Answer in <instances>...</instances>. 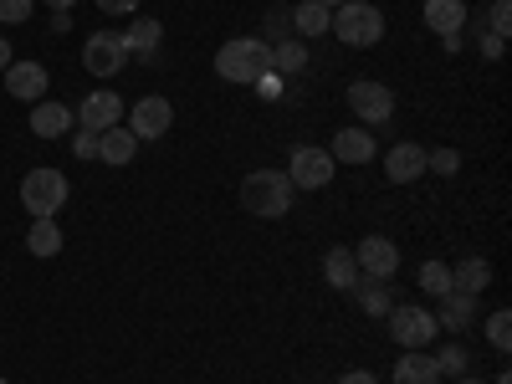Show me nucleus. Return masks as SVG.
Here are the masks:
<instances>
[{"label": "nucleus", "mask_w": 512, "mask_h": 384, "mask_svg": "<svg viewBox=\"0 0 512 384\" xmlns=\"http://www.w3.org/2000/svg\"><path fill=\"white\" fill-rule=\"evenodd\" d=\"M297 200L292 180H287V169H251V175L241 180V210L256 221H277L287 216Z\"/></svg>", "instance_id": "1"}, {"label": "nucleus", "mask_w": 512, "mask_h": 384, "mask_svg": "<svg viewBox=\"0 0 512 384\" xmlns=\"http://www.w3.org/2000/svg\"><path fill=\"white\" fill-rule=\"evenodd\" d=\"M267 72H272V41H262V36H236L216 52V77H226V82L256 88Z\"/></svg>", "instance_id": "2"}, {"label": "nucleus", "mask_w": 512, "mask_h": 384, "mask_svg": "<svg viewBox=\"0 0 512 384\" xmlns=\"http://www.w3.org/2000/svg\"><path fill=\"white\" fill-rule=\"evenodd\" d=\"M328 31L344 41V47L369 52V47H379V41H384V11L369 6V0H344V6L333 11V26Z\"/></svg>", "instance_id": "3"}, {"label": "nucleus", "mask_w": 512, "mask_h": 384, "mask_svg": "<svg viewBox=\"0 0 512 384\" xmlns=\"http://www.w3.org/2000/svg\"><path fill=\"white\" fill-rule=\"evenodd\" d=\"M21 205L31 210V221H52L67 205V175L62 169H31L21 180Z\"/></svg>", "instance_id": "4"}, {"label": "nucleus", "mask_w": 512, "mask_h": 384, "mask_svg": "<svg viewBox=\"0 0 512 384\" xmlns=\"http://www.w3.org/2000/svg\"><path fill=\"white\" fill-rule=\"evenodd\" d=\"M390 318V338L400 349H431L436 344V318H431V308H420V303H400V308H390L384 313Z\"/></svg>", "instance_id": "5"}, {"label": "nucleus", "mask_w": 512, "mask_h": 384, "mask_svg": "<svg viewBox=\"0 0 512 384\" xmlns=\"http://www.w3.org/2000/svg\"><path fill=\"white\" fill-rule=\"evenodd\" d=\"M333 154L328 149H318V144H297L292 149V159H287V180H292V190H328L333 185Z\"/></svg>", "instance_id": "6"}, {"label": "nucleus", "mask_w": 512, "mask_h": 384, "mask_svg": "<svg viewBox=\"0 0 512 384\" xmlns=\"http://www.w3.org/2000/svg\"><path fill=\"white\" fill-rule=\"evenodd\" d=\"M82 67H88L93 77H118L128 67V52H123V36L118 31H93L88 41H82Z\"/></svg>", "instance_id": "7"}, {"label": "nucleus", "mask_w": 512, "mask_h": 384, "mask_svg": "<svg viewBox=\"0 0 512 384\" xmlns=\"http://www.w3.org/2000/svg\"><path fill=\"white\" fill-rule=\"evenodd\" d=\"M128 108H123V98L113 93V88H98V93H88L77 103V113H72V123L77 128H88V134H108V128H118V118H123Z\"/></svg>", "instance_id": "8"}, {"label": "nucleus", "mask_w": 512, "mask_h": 384, "mask_svg": "<svg viewBox=\"0 0 512 384\" xmlns=\"http://www.w3.org/2000/svg\"><path fill=\"white\" fill-rule=\"evenodd\" d=\"M169 123H175V103L159 98V93H149V98H139L134 108H128V134L134 139H164Z\"/></svg>", "instance_id": "9"}, {"label": "nucleus", "mask_w": 512, "mask_h": 384, "mask_svg": "<svg viewBox=\"0 0 512 384\" xmlns=\"http://www.w3.org/2000/svg\"><path fill=\"white\" fill-rule=\"evenodd\" d=\"M354 262H359V272H364V277L390 282V277L400 272V246H395L390 236H364V241H359V251H354Z\"/></svg>", "instance_id": "10"}, {"label": "nucleus", "mask_w": 512, "mask_h": 384, "mask_svg": "<svg viewBox=\"0 0 512 384\" xmlns=\"http://www.w3.org/2000/svg\"><path fill=\"white\" fill-rule=\"evenodd\" d=\"M349 108L364 123H384V118L395 113V93L384 88V82H354V88H349Z\"/></svg>", "instance_id": "11"}, {"label": "nucleus", "mask_w": 512, "mask_h": 384, "mask_svg": "<svg viewBox=\"0 0 512 384\" xmlns=\"http://www.w3.org/2000/svg\"><path fill=\"white\" fill-rule=\"evenodd\" d=\"M47 67H41V62H11L6 67V93L11 98H21V103H41V98H47Z\"/></svg>", "instance_id": "12"}, {"label": "nucleus", "mask_w": 512, "mask_h": 384, "mask_svg": "<svg viewBox=\"0 0 512 384\" xmlns=\"http://www.w3.org/2000/svg\"><path fill=\"white\" fill-rule=\"evenodd\" d=\"M328 154H333V164H369L374 154H379V144H374V134L369 128H338L333 134V144H328Z\"/></svg>", "instance_id": "13"}, {"label": "nucleus", "mask_w": 512, "mask_h": 384, "mask_svg": "<svg viewBox=\"0 0 512 384\" xmlns=\"http://www.w3.org/2000/svg\"><path fill=\"white\" fill-rule=\"evenodd\" d=\"M384 175H390V185H410V180H420V175H425V149L410 144V139H400L390 154H384Z\"/></svg>", "instance_id": "14"}, {"label": "nucleus", "mask_w": 512, "mask_h": 384, "mask_svg": "<svg viewBox=\"0 0 512 384\" xmlns=\"http://www.w3.org/2000/svg\"><path fill=\"white\" fill-rule=\"evenodd\" d=\"M67 128H72V108H62V103H52V98L31 103V134H36V139H62Z\"/></svg>", "instance_id": "15"}, {"label": "nucleus", "mask_w": 512, "mask_h": 384, "mask_svg": "<svg viewBox=\"0 0 512 384\" xmlns=\"http://www.w3.org/2000/svg\"><path fill=\"white\" fill-rule=\"evenodd\" d=\"M436 328H451V333H466L477 318V297H466V292H446L441 297V313H431Z\"/></svg>", "instance_id": "16"}, {"label": "nucleus", "mask_w": 512, "mask_h": 384, "mask_svg": "<svg viewBox=\"0 0 512 384\" xmlns=\"http://www.w3.org/2000/svg\"><path fill=\"white\" fill-rule=\"evenodd\" d=\"M395 384H441V369L425 349H405V359H395Z\"/></svg>", "instance_id": "17"}, {"label": "nucleus", "mask_w": 512, "mask_h": 384, "mask_svg": "<svg viewBox=\"0 0 512 384\" xmlns=\"http://www.w3.org/2000/svg\"><path fill=\"white\" fill-rule=\"evenodd\" d=\"M323 282L338 287V292L359 287V262H354V251H349V246H333V251L323 256Z\"/></svg>", "instance_id": "18"}, {"label": "nucleus", "mask_w": 512, "mask_h": 384, "mask_svg": "<svg viewBox=\"0 0 512 384\" xmlns=\"http://www.w3.org/2000/svg\"><path fill=\"white\" fill-rule=\"evenodd\" d=\"M134 154H139V139L128 134L123 123H118V128H108V134H98V159H103V164L123 169V164H134Z\"/></svg>", "instance_id": "19"}, {"label": "nucleus", "mask_w": 512, "mask_h": 384, "mask_svg": "<svg viewBox=\"0 0 512 384\" xmlns=\"http://www.w3.org/2000/svg\"><path fill=\"white\" fill-rule=\"evenodd\" d=\"M492 287V267L482 256H466L461 267H451V292H466V297H482Z\"/></svg>", "instance_id": "20"}, {"label": "nucleus", "mask_w": 512, "mask_h": 384, "mask_svg": "<svg viewBox=\"0 0 512 384\" xmlns=\"http://www.w3.org/2000/svg\"><path fill=\"white\" fill-rule=\"evenodd\" d=\"M425 26L436 36H451L466 26V0H425Z\"/></svg>", "instance_id": "21"}, {"label": "nucleus", "mask_w": 512, "mask_h": 384, "mask_svg": "<svg viewBox=\"0 0 512 384\" xmlns=\"http://www.w3.org/2000/svg\"><path fill=\"white\" fill-rule=\"evenodd\" d=\"M328 26H333V11H328V6H318V0H303V6H292V31L303 36V41L323 36Z\"/></svg>", "instance_id": "22"}, {"label": "nucleus", "mask_w": 512, "mask_h": 384, "mask_svg": "<svg viewBox=\"0 0 512 384\" xmlns=\"http://www.w3.org/2000/svg\"><path fill=\"white\" fill-rule=\"evenodd\" d=\"M118 36H123V52H128V57H154L164 26H159V21H134L128 31H118Z\"/></svg>", "instance_id": "23"}, {"label": "nucleus", "mask_w": 512, "mask_h": 384, "mask_svg": "<svg viewBox=\"0 0 512 384\" xmlns=\"http://www.w3.org/2000/svg\"><path fill=\"white\" fill-rule=\"evenodd\" d=\"M303 67H308V41L303 36L272 41V72H303Z\"/></svg>", "instance_id": "24"}, {"label": "nucleus", "mask_w": 512, "mask_h": 384, "mask_svg": "<svg viewBox=\"0 0 512 384\" xmlns=\"http://www.w3.org/2000/svg\"><path fill=\"white\" fill-rule=\"evenodd\" d=\"M26 251H31V256H57V251H62V226H57V216H52V221H31Z\"/></svg>", "instance_id": "25"}, {"label": "nucleus", "mask_w": 512, "mask_h": 384, "mask_svg": "<svg viewBox=\"0 0 512 384\" xmlns=\"http://www.w3.org/2000/svg\"><path fill=\"white\" fill-rule=\"evenodd\" d=\"M415 282H420V292H431V297H446V292H451V267H446V262H425Z\"/></svg>", "instance_id": "26"}, {"label": "nucleus", "mask_w": 512, "mask_h": 384, "mask_svg": "<svg viewBox=\"0 0 512 384\" xmlns=\"http://www.w3.org/2000/svg\"><path fill=\"white\" fill-rule=\"evenodd\" d=\"M487 344H492L497 354L512 349V313H507V308H497V313L487 318Z\"/></svg>", "instance_id": "27"}, {"label": "nucleus", "mask_w": 512, "mask_h": 384, "mask_svg": "<svg viewBox=\"0 0 512 384\" xmlns=\"http://www.w3.org/2000/svg\"><path fill=\"white\" fill-rule=\"evenodd\" d=\"M431 359H436L441 374H456V379L466 374V349L461 344H441V354H431Z\"/></svg>", "instance_id": "28"}, {"label": "nucleus", "mask_w": 512, "mask_h": 384, "mask_svg": "<svg viewBox=\"0 0 512 384\" xmlns=\"http://www.w3.org/2000/svg\"><path fill=\"white\" fill-rule=\"evenodd\" d=\"M425 169H436V175H456L461 154L456 149H425Z\"/></svg>", "instance_id": "29"}, {"label": "nucleus", "mask_w": 512, "mask_h": 384, "mask_svg": "<svg viewBox=\"0 0 512 384\" xmlns=\"http://www.w3.org/2000/svg\"><path fill=\"white\" fill-rule=\"evenodd\" d=\"M369 282H374V277H369ZM359 303H364V313L384 318V313H390V292H384V282H374V287H364V297H359Z\"/></svg>", "instance_id": "30"}, {"label": "nucleus", "mask_w": 512, "mask_h": 384, "mask_svg": "<svg viewBox=\"0 0 512 384\" xmlns=\"http://www.w3.org/2000/svg\"><path fill=\"white\" fill-rule=\"evenodd\" d=\"M487 31L507 41V31H512V6H507V0H492V16H487Z\"/></svg>", "instance_id": "31"}, {"label": "nucleus", "mask_w": 512, "mask_h": 384, "mask_svg": "<svg viewBox=\"0 0 512 384\" xmlns=\"http://www.w3.org/2000/svg\"><path fill=\"white\" fill-rule=\"evenodd\" d=\"M0 21H6V26L31 21V0H0Z\"/></svg>", "instance_id": "32"}, {"label": "nucleus", "mask_w": 512, "mask_h": 384, "mask_svg": "<svg viewBox=\"0 0 512 384\" xmlns=\"http://www.w3.org/2000/svg\"><path fill=\"white\" fill-rule=\"evenodd\" d=\"M72 154H77V159H98V134H88V128H77Z\"/></svg>", "instance_id": "33"}, {"label": "nucleus", "mask_w": 512, "mask_h": 384, "mask_svg": "<svg viewBox=\"0 0 512 384\" xmlns=\"http://www.w3.org/2000/svg\"><path fill=\"white\" fill-rule=\"evenodd\" d=\"M287 26H292V11H287V6H277V11H267V31H272L277 41L287 36Z\"/></svg>", "instance_id": "34"}, {"label": "nucleus", "mask_w": 512, "mask_h": 384, "mask_svg": "<svg viewBox=\"0 0 512 384\" xmlns=\"http://www.w3.org/2000/svg\"><path fill=\"white\" fill-rule=\"evenodd\" d=\"M98 11H103V16H134L139 0H98Z\"/></svg>", "instance_id": "35"}, {"label": "nucleus", "mask_w": 512, "mask_h": 384, "mask_svg": "<svg viewBox=\"0 0 512 384\" xmlns=\"http://www.w3.org/2000/svg\"><path fill=\"white\" fill-rule=\"evenodd\" d=\"M256 93H262V98H282V77H277V72H267L262 82H256Z\"/></svg>", "instance_id": "36"}, {"label": "nucleus", "mask_w": 512, "mask_h": 384, "mask_svg": "<svg viewBox=\"0 0 512 384\" xmlns=\"http://www.w3.org/2000/svg\"><path fill=\"white\" fill-rule=\"evenodd\" d=\"M482 57H487V62H497V57H502V36H492V31L482 36Z\"/></svg>", "instance_id": "37"}, {"label": "nucleus", "mask_w": 512, "mask_h": 384, "mask_svg": "<svg viewBox=\"0 0 512 384\" xmlns=\"http://www.w3.org/2000/svg\"><path fill=\"white\" fill-rule=\"evenodd\" d=\"M338 384H379L369 369H354V374H344V379H338Z\"/></svg>", "instance_id": "38"}, {"label": "nucleus", "mask_w": 512, "mask_h": 384, "mask_svg": "<svg viewBox=\"0 0 512 384\" xmlns=\"http://www.w3.org/2000/svg\"><path fill=\"white\" fill-rule=\"evenodd\" d=\"M11 62H16V57H11V41H0V72H6Z\"/></svg>", "instance_id": "39"}, {"label": "nucleus", "mask_w": 512, "mask_h": 384, "mask_svg": "<svg viewBox=\"0 0 512 384\" xmlns=\"http://www.w3.org/2000/svg\"><path fill=\"white\" fill-rule=\"evenodd\" d=\"M47 6H52V11H72V6H77V0H47Z\"/></svg>", "instance_id": "40"}, {"label": "nucleus", "mask_w": 512, "mask_h": 384, "mask_svg": "<svg viewBox=\"0 0 512 384\" xmlns=\"http://www.w3.org/2000/svg\"><path fill=\"white\" fill-rule=\"evenodd\" d=\"M456 384H487V379H472V374H461V379H456Z\"/></svg>", "instance_id": "41"}, {"label": "nucleus", "mask_w": 512, "mask_h": 384, "mask_svg": "<svg viewBox=\"0 0 512 384\" xmlns=\"http://www.w3.org/2000/svg\"><path fill=\"white\" fill-rule=\"evenodd\" d=\"M318 6H328V11H338V6H344V0H318Z\"/></svg>", "instance_id": "42"}, {"label": "nucleus", "mask_w": 512, "mask_h": 384, "mask_svg": "<svg viewBox=\"0 0 512 384\" xmlns=\"http://www.w3.org/2000/svg\"><path fill=\"white\" fill-rule=\"evenodd\" d=\"M497 384H512V379H507V374H497Z\"/></svg>", "instance_id": "43"}, {"label": "nucleus", "mask_w": 512, "mask_h": 384, "mask_svg": "<svg viewBox=\"0 0 512 384\" xmlns=\"http://www.w3.org/2000/svg\"><path fill=\"white\" fill-rule=\"evenodd\" d=\"M0 384H11V379H0Z\"/></svg>", "instance_id": "44"}]
</instances>
